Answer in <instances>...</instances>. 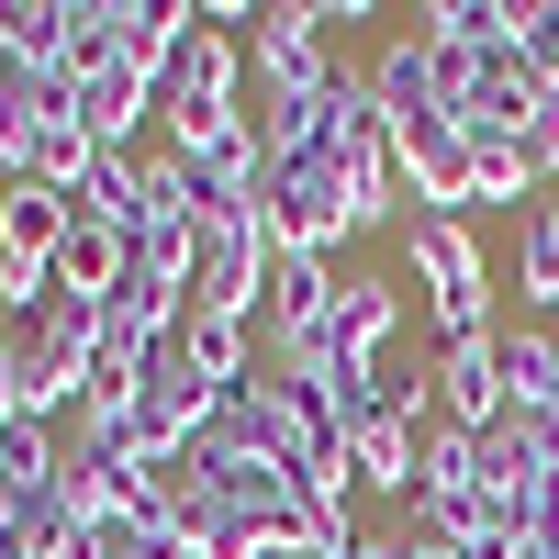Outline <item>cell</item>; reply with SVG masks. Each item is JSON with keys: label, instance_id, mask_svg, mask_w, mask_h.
I'll return each instance as SVG.
<instances>
[{"label": "cell", "instance_id": "obj_14", "mask_svg": "<svg viewBox=\"0 0 559 559\" xmlns=\"http://www.w3.org/2000/svg\"><path fill=\"white\" fill-rule=\"evenodd\" d=\"M68 191H45V179H0V258H45L57 269V247H68Z\"/></svg>", "mask_w": 559, "mask_h": 559}, {"label": "cell", "instance_id": "obj_12", "mask_svg": "<svg viewBox=\"0 0 559 559\" xmlns=\"http://www.w3.org/2000/svg\"><path fill=\"white\" fill-rule=\"evenodd\" d=\"M179 358H191L213 392H247V381H258V313H213V302H191V313H179Z\"/></svg>", "mask_w": 559, "mask_h": 559}, {"label": "cell", "instance_id": "obj_21", "mask_svg": "<svg viewBox=\"0 0 559 559\" xmlns=\"http://www.w3.org/2000/svg\"><path fill=\"white\" fill-rule=\"evenodd\" d=\"M459 559H526V537H503V526H481V537L459 548Z\"/></svg>", "mask_w": 559, "mask_h": 559}, {"label": "cell", "instance_id": "obj_23", "mask_svg": "<svg viewBox=\"0 0 559 559\" xmlns=\"http://www.w3.org/2000/svg\"><path fill=\"white\" fill-rule=\"evenodd\" d=\"M0 559H45V548H34V537H12V526H0Z\"/></svg>", "mask_w": 559, "mask_h": 559}, {"label": "cell", "instance_id": "obj_7", "mask_svg": "<svg viewBox=\"0 0 559 559\" xmlns=\"http://www.w3.org/2000/svg\"><path fill=\"white\" fill-rule=\"evenodd\" d=\"M68 102H79V123H90V146L123 157V146H146V123H157V79H134L123 57H90V68L68 79Z\"/></svg>", "mask_w": 559, "mask_h": 559}, {"label": "cell", "instance_id": "obj_15", "mask_svg": "<svg viewBox=\"0 0 559 559\" xmlns=\"http://www.w3.org/2000/svg\"><path fill=\"white\" fill-rule=\"evenodd\" d=\"M414 34H426L437 57H459V45H515L526 34V0H426Z\"/></svg>", "mask_w": 559, "mask_h": 559}, {"label": "cell", "instance_id": "obj_18", "mask_svg": "<svg viewBox=\"0 0 559 559\" xmlns=\"http://www.w3.org/2000/svg\"><path fill=\"white\" fill-rule=\"evenodd\" d=\"M57 426H34V414H12V426H0V503L12 492H34V481H57Z\"/></svg>", "mask_w": 559, "mask_h": 559}, {"label": "cell", "instance_id": "obj_24", "mask_svg": "<svg viewBox=\"0 0 559 559\" xmlns=\"http://www.w3.org/2000/svg\"><path fill=\"white\" fill-rule=\"evenodd\" d=\"M0 79H12V68H0Z\"/></svg>", "mask_w": 559, "mask_h": 559}, {"label": "cell", "instance_id": "obj_17", "mask_svg": "<svg viewBox=\"0 0 559 559\" xmlns=\"http://www.w3.org/2000/svg\"><path fill=\"white\" fill-rule=\"evenodd\" d=\"M503 381H515L526 414H559V336L548 324H515V336H503Z\"/></svg>", "mask_w": 559, "mask_h": 559}, {"label": "cell", "instance_id": "obj_3", "mask_svg": "<svg viewBox=\"0 0 559 559\" xmlns=\"http://www.w3.org/2000/svg\"><path fill=\"white\" fill-rule=\"evenodd\" d=\"M102 57V0H0V68L12 79H79Z\"/></svg>", "mask_w": 559, "mask_h": 559}, {"label": "cell", "instance_id": "obj_9", "mask_svg": "<svg viewBox=\"0 0 559 559\" xmlns=\"http://www.w3.org/2000/svg\"><path fill=\"white\" fill-rule=\"evenodd\" d=\"M347 481L381 492V503H414L426 492V426H392V414H369V426L347 437Z\"/></svg>", "mask_w": 559, "mask_h": 559}, {"label": "cell", "instance_id": "obj_2", "mask_svg": "<svg viewBox=\"0 0 559 559\" xmlns=\"http://www.w3.org/2000/svg\"><path fill=\"white\" fill-rule=\"evenodd\" d=\"M358 236V191H347V157H280L269 168V247L280 258H324Z\"/></svg>", "mask_w": 559, "mask_h": 559}, {"label": "cell", "instance_id": "obj_5", "mask_svg": "<svg viewBox=\"0 0 559 559\" xmlns=\"http://www.w3.org/2000/svg\"><path fill=\"white\" fill-rule=\"evenodd\" d=\"M247 57H258V90H324V79L347 68L313 0H269V12L247 23Z\"/></svg>", "mask_w": 559, "mask_h": 559}, {"label": "cell", "instance_id": "obj_19", "mask_svg": "<svg viewBox=\"0 0 559 559\" xmlns=\"http://www.w3.org/2000/svg\"><path fill=\"white\" fill-rule=\"evenodd\" d=\"M90 559H202L168 515H102L90 526Z\"/></svg>", "mask_w": 559, "mask_h": 559}, {"label": "cell", "instance_id": "obj_1", "mask_svg": "<svg viewBox=\"0 0 559 559\" xmlns=\"http://www.w3.org/2000/svg\"><path fill=\"white\" fill-rule=\"evenodd\" d=\"M403 269L426 280V313H437L448 347L492 336V258H481V236H471L459 213H414V224H403Z\"/></svg>", "mask_w": 559, "mask_h": 559}, {"label": "cell", "instance_id": "obj_11", "mask_svg": "<svg viewBox=\"0 0 559 559\" xmlns=\"http://www.w3.org/2000/svg\"><path fill=\"white\" fill-rule=\"evenodd\" d=\"M68 213H79V224H112V236L134 247V236L157 224V202H146V146H123V157H90V179L68 191Z\"/></svg>", "mask_w": 559, "mask_h": 559}, {"label": "cell", "instance_id": "obj_22", "mask_svg": "<svg viewBox=\"0 0 559 559\" xmlns=\"http://www.w3.org/2000/svg\"><path fill=\"white\" fill-rule=\"evenodd\" d=\"M347 559H403V526H369V537H358Z\"/></svg>", "mask_w": 559, "mask_h": 559}, {"label": "cell", "instance_id": "obj_10", "mask_svg": "<svg viewBox=\"0 0 559 559\" xmlns=\"http://www.w3.org/2000/svg\"><path fill=\"white\" fill-rule=\"evenodd\" d=\"M369 90H381V123L403 134V123H448V79H437V57H426V34H392L381 57H369Z\"/></svg>", "mask_w": 559, "mask_h": 559}, {"label": "cell", "instance_id": "obj_4", "mask_svg": "<svg viewBox=\"0 0 559 559\" xmlns=\"http://www.w3.org/2000/svg\"><path fill=\"white\" fill-rule=\"evenodd\" d=\"M213 403H224V392H213L202 369L179 358V336H168L146 369H134V403H123V426L146 437V448H202V437H213Z\"/></svg>", "mask_w": 559, "mask_h": 559}, {"label": "cell", "instance_id": "obj_13", "mask_svg": "<svg viewBox=\"0 0 559 559\" xmlns=\"http://www.w3.org/2000/svg\"><path fill=\"white\" fill-rule=\"evenodd\" d=\"M403 336V280H381V269H358V280H336V347L358 358V369H381V347Z\"/></svg>", "mask_w": 559, "mask_h": 559}, {"label": "cell", "instance_id": "obj_20", "mask_svg": "<svg viewBox=\"0 0 559 559\" xmlns=\"http://www.w3.org/2000/svg\"><path fill=\"white\" fill-rule=\"evenodd\" d=\"M515 45H526V68L559 90V0H526V34H515Z\"/></svg>", "mask_w": 559, "mask_h": 559}, {"label": "cell", "instance_id": "obj_16", "mask_svg": "<svg viewBox=\"0 0 559 559\" xmlns=\"http://www.w3.org/2000/svg\"><path fill=\"white\" fill-rule=\"evenodd\" d=\"M515 302H559V202H526L515 213Z\"/></svg>", "mask_w": 559, "mask_h": 559}, {"label": "cell", "instance_id": "obj_6", "mask_svg": "<svg viewBox=\"0 0 559 559\" xmlns=\"http://www.w3.org/2000/svg\"><path fill=\"white\" fill-rule=\"evenodd\" d=\"M437 426L459 437H492L503 414H515V381H503V336H471V347H437Z\"/></svg>", "mask_w": 559, "mask_h": 559}, {"label": "cell", "instance_id": "obj_8", "mask_svg": "<svg viewBox=\"0 0 559 559\" xmlns=\"http://www.w3.org/2000/svg\"><path fill=\"white\" fill-rule=\"evenodd\" d=\"M179 34H191V0H102V57H123L134 79H168Z\"/></svg>", "mask_w": 559, "mask_h": 559}]
</instances>
